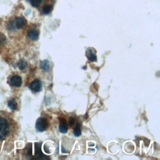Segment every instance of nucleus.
Segmentation results:
<instances>
[{
	"instance_id": "39448f33",
	"label": "nucleus",
	"mask_w": 160,
	"mask_h": 160,
	"mask_svg": "<svg viewBox=\"0 0 160 160\" xmlns=\"http://www.w3.org/2000/svg\"><path fill=\"white\" fill-rule=\"evenodd\" d=\"M26 24V21L25 19H24L23 18L18 17L14 19V26L18 29L22 28L23 27H24Z\"/></svg>"
},
{
	"instance_id": "2eb2a0df",
	"label": "nucleus",
	"mask_w": 160,
	"mask_h": 160,
	"mask_svg": "<svg viewBox=\"0 0 160 160\" xmlns=\"http://www.w3.org/2000/svg\"><path fill=\"white\" fill-rule=\"evenodd\" d=\"M41 2H42V0H30V2L31 5L34 8L38 7L39 5L41 3Z\"/></svg>"
},
{
	"instance_id": "0eeeda50",
	"label": "nucleus",
	"mask_w": 160,
	"mask_h": 160,
	"mask_svg": "<svg viewBox=\"0 0 160 160\" xmlns=\"http://www.w3.org/2000/svg\"><path fill=\"white\" fill-rule=\"evenodd\" d=\"M28 36L30 39H31L32 41H35L38 39L39 32L36 29H30L28 32Z\"/></svg>"
},
{
	"instance_id": "7ed1b4c3",
	"label": "nucleus",
	"mask_w": 160,
	"mask_h": 160,
	"mask_svg": "<svg viewBox=\"0 0 160 160\" xmlns=\"http://www.w3.org/2000/svg\"><path fill=\"white\" fill-rule=\"evenodd\" d=\"M41 86H42V84H41V81L39 79H35L32 82H31V84L29 85V88L33 92H38L41 91Z\"/></svg>"
},
{
	"instance_id": "9b49d317",
	"label": "nucleus",
	"mask_w": 160,
	"mask_h": 160,
	"mask_svg": "<svg viewBox=\"0 0 160 160\" xmlns=\"http://www.w3.org/2000/svg\"><path fill=\"white\" fill-rule=\"evenodd\" d=\"M40 68L42 69L43 70L48 71L49 69V62L48 60H44L40 62Z\"/></svg>"
},
{
	"instance_id": "1a4fd4ad",
	"label": "nucleus",
	"mask_w": 160,
	"mask_h": 160,
	"mask_svg": "<svg viewBox=\"0 0 160 160\" xmlns=\"http://www.w3.org/2000/svg\"><path fill=\"white\" fill-rule=\"evenodd\" d=\"M59 130L62 133H66L68 131V125L65 121H61L59 126Z\"/></svg>"
},
{
	"instance_id": "423d86ee",
	"label": "nucleus",
	"mask_w": 160,
	"mask_h": 160,
	"mask_svg": "<svg viewBox=\"0 0 160 160\" xmlns=\"http://www.w3.org/2000/svg\"><path fill=\"white\" fill-rule=\"evenodd\" d=\"M34 153L36 156V159H42L44 158V154L41 152V144L39 142H36L34 144Z\"/></svg>"
},
{
	"instance_id": "9d476101",
	"label": "nucleus",
	"mask_w": 160,
	"mask_h": 160,
	"mask_svg": "<svg viewBox=\"0 0 160 160\" xmlns=\"http://www.w3.org/2000/svg\"><path fill=\"white\" fill-rule=\"evenodd\" d=\"M8 105L9 107V108L12 110H15L18 108V104L14 99H12L9 100L8 102Z\"/></svg>"
},
{
	"instance_id": "20e7f679",
	"label": "nucleus",
	"mask_w": 160,
	"mask_h": 160,
	"mask_svg": "<svg viewBox=\"0 0 160 160\" xmlns=\"http://www.w3.org/2000/svg\"><path fill=\"white\" fill-rule=\"evenodd\" d=\"M10 83L14 87H20L22 84V78L18 75H14L11 78Z\"/></svg>"
},
{
	"instance_id": "f8f14e48",
	"label": "nucleus",
	"mask_w": 160,
	"mask_h": 160,
	"mask_svg": "<svg viewBox=\"0 0 160 160\" xmlns=\"http://www.w3.org/2000/svg\"><path fill=\"white\" fill-rule=\"evenodd\" d=\"M18 66L19 69L23 70V69H24L26 68L27 63H26V62L25 61H24L22 59H21L18 62Z\"/></svg>"
},
{
	"instance_id": "f03ea898",
	"label": "nucleus",
	"mask_w": 160,
	"mask_h": 160,
	"mask_svg": "<svg viewBox=\"0 0 160 160\" xmlns=\"http://www.w3.org/2000/svg\"><path fill=\"white\" fill-rule=\"evenodd\" d=\"M48 126V122L44 118H39L36 122V128L39 132L45 131Z\"/></svg>"
},
{
	"instance_id": "6e6552de",
	"label": "nucleus",
	"mask_w": 160,
	"mask_h": 160,
	"mask_svg": "<svg viewBox=\"0 0 160 160\" xmlns=\"http://www.w3.org/2000/svg\"><path fill=\"white\" fill-rule=\"evenodd\" d=\"M86 55L87 58L89 59V61H95L97 59L96 54L92 51V50H91V49H90V48H88L87 49V51L86 52Z\"/></svg>"
},
{
	"instance_id": "ddd939ff",
	"label": "nucleus",
	"mask_w": 160,
	"mask_h": 160,
	"mask_svg": "<svg viewBox=\"0 0 160 160\" xmlns=\"http://www.w3.org/2000/svg\"><path fill=\"white\" fill-rule=\"evenodd\" d=\"M52 9V7L50 5H46L42 8V12L44 14H49Z\"/></svg>"
},
{
	"instance_id": "f257e3e1",
	"label": "nucleus",
	"mask_w": 160,
	"mask_h": 160,
	"mask_svg": "<svg viewBox=\"0 0 160 160\" xmlns=\"http://www.w3.org/2000/svg\"><path fill=\"white\" fill-rule=\"evenodd\" d=\"M9 124L6 119L0 116V139H3L8 133Z\"/></svg>"
},
{
	"instance_id": "f3484780",
	"label": "nucleus",
	"mask_w": 160,
	"mask_h": 160,
	"mask_svg": "<svg viewBox=\"0 0 160 160\" xmlns=\"http://www.w3.org/2000/svg\"><path fill=\"white\" fill-rule=\"evenodd\" d=\"M74 121H75V120H74V118H72V117L70 118L69 121V125H72L74 123Z\"/></svg>"
},
{
	"instance_id": "4468645a",
	"label": "nucleus",
	"mask_w": 160,
	"mask_h": 160,
	"mask_svg": "<svg viewBox=\"0 0 160 160\" xmlns=\"http://www.w3.org/2000/svg\"><path fill=\"white\" fill-rule=\"evenodd\" d=\"M74 134L76 136H79L81 135V128H80V124L79 123L77 124L74 130Z\"/></svg>"
},
{
	"instance_id": "dca6fc26",
	"label": "nucleus",
	"mask_w": 160,
	"mask_h": 160,
	"mask_svg": "<svg viewBox=\"0 0 160 160\" xmlns=\"http://www.w3.org/2000/svg\"><path fill=\"white\" fill-rule=\"evenodd\" d=\"M6 40V37L4 36V35L3 34L0 33V47L5 43Z\"/></svg>"
}]
</instances>
